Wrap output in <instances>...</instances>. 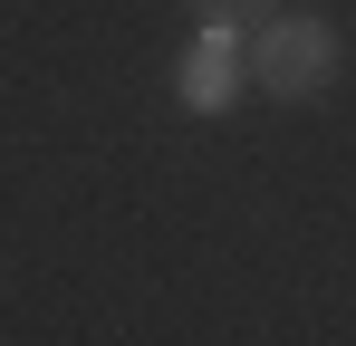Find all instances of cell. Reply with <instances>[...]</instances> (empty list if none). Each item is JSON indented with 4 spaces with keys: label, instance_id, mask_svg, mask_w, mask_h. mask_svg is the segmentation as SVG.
I'll return each instance as SVG.
<instances>
[{
    "label": "cell",
    "instance_id": "3957f363",
    "mask_svg": "<svg viewBox=\"0 0 356 346\" xmlns=\"http://www.w3.org/2000/svg\"><path fill=\"white\" fill-rule=\"evenodd\" d=\"M202 29H232V39H260L270 19H280V0H183Z\"/></svg>",
    "mask_w": 356,
    "mask_h": 346
},
{
    "label": "cell",
    "instance_id": "6da1fadb",
    "mask_svg": "<svg viewBox=\"0 0 356 346\" xmlns=\"http://www.w3.org/2000/svg\"><path fill=\"white\" fill-rule=\"evenodd\" d=\"M337 67H347V49H337V29H327L318 10H280V19L250 39V87H260V97H280V106L327 97V87H337Z\"/></svg>",
    "mask_w": 356,
    "mask_h": 346
},
{
    "label": "cell",
    "instance_id": "7a4b0ae2",
    "mask_svg": "<svg viewBox=\"0 0 356 346\" xmlns=\"http://www.w3.org/2000/svg\"><path fill=\"white\" fill-rule=\"evenodd\" d=\"M241 87H250V39H232V29H202L183 49V67H174V106L183 115H222Z\"/></svg>",
    "mask_w": 356,
    "mask_h": 346
}]
</instances>
